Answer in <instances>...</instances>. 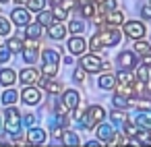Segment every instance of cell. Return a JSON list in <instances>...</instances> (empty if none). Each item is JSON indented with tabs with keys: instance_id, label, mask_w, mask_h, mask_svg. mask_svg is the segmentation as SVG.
Here are the masks:
<instances>
[{
	"instance_id": "9a60e30c",
	"label": "cell",
	"mask_w": 151,
	"mask_h": 147,
	"mask_svg": "<svg viewBox=\"0 0 151 147\" xmlns=\"http://www.w3.org/2000/svg\"><path fill=\"white\" fill-rule=\"evenodd\" d=\"M37 77H40V71L37 68H23L21 75H19V81L25 83V85H31V83L37 81Z\"/></svg>"
},
{
	"instance_id": "f35d334b",
	"label": "cell",
	"mask_w": 151,
	"mask_h": 147,
	"mask_svg": "<svg viewBox=\"0 0 151 147\" xmlns=\"http://www.w3.org/2000/svg\"><path fill=\"white\" fill-rule=\"evenodd\" d=\"M112 120L116 122V124H124L126 120H128V116H126V112H112Z\"/></svg>"
},
{
	"instance_id": "ffe728a7",
	"label": "cell",
	"mask_w": 151,
	"mask_h": 147,
	"mask_svg": "<svg viewBox=\"0 0 151 147\" xmlns=\"http://www.w3.org/2000/svg\"><path fill=\"white\" fill-rule=\"evenodd\" d=\"M141 128L145 130H151V110H143L141 114H137V120H134Z\"/></svg>"
},
{
	"instance_id": "6f0895ef",
	"label": "cell",
	"mask_w": 151,
	"mask_h": 147,
	"mask_svg": "<svg viewBox=\"0 0 151 147\" xmlns=\"http://www.w3.org/2000/svg\"><path fill=\"white\" fill-rule=\"evenodd\" d=\"M149 6H151V0H149Z\"/></svg>"
},
{
	"instance_id": "bcb514c9",
	"label": "cell",
	"mask_w": 151,
	"mask_h": 147,
	"mask_svg": "<svg viewBox=\"0 0 151 147\" xmlns=\"http://www.w3.org/2000/svg\"><path fill=\"white\" fill-rule=\"evenodd\" d=\"M85 112H87V108H85V106H77V112H75V118H77V120H81Z\"/></svg>"
},
{
	"instance_id": "d6a6232c",
	"label": "cell",
	"mask_w": 151,
	"mask_h": 147,
	"mask_svg": "<svg viewBox=\"0 0 151 147\" xmlns=\"http://www.w3.org/2000/svg\"><path fill=\"white\" fill-rule=\"evenodd\" d=\"M89 48H91L93 52H99V50H104V42H101L99 33H95V35L91 37V42H89Z\"/></svg>"
},
{
	"instance_id": "74e56055",
	"label": "cell",
	"mask_w": 151,
	"mask_h": 147,
	"mask_svg": "<svg viewBox=\"0 0 151 147\" xmlns=\"http://www.w3.org/2000/svg\"><path fill=\"white\" fill-rule=\"evenodd\" d=\"M11 33V21L0 17V35H9Z\"/></svg>"
},
{
	"instance_id": "4fadbf2b",
	"label": "cell",
	"mask_w": 151,
	"mask_h": 147,
	"mask_svg": "<svg viewBox=\"0 0 151 147\" xmlns=\"http://www.w3.org/2000/svg\"><path fill=\"white\" fill-rule=\"evenodd\" d=\"M27 143H31V145H42V143H46V130H44V128H31V130L27 133Z\"/></svg>"
},
{
	"instance_id": "91938a15",
	"label": "cell",
	"mask_w": 151,
	"mask_h": 147,
	"mask_svg": "<svg viewBox=\"0 0 151 147\" xmlns=\"http://www.w3.org/2000/svg\"><path fill=\"white\" fill-rule=\"evenodd\" d=\"M149 48H151V46H149Z\"/></svg>"
},
{
	"instance_id": "7a4b0ae2",
	"label": "cell",
	"mask_w": 151,
	"mask_h": 147,
	"mask_svg": "<svg viewBox=\"0 0 151 147\" xmlns=\"http://www.w3.org/2000/svg\"><path fill=\"white\" fill-rule=\"evenodd\" d=\"M58 64H60V56L56 50H44L42 52V73L48 77H54L58 73Z\"/></svg>"
},
{
	"instance_id": "6da1fadb",
	"label": "cell",
	"mask_w": 151,
	"mask_h": 147,
	"mask_svg": "<svg viewBox=\"0 0 151 147\" xmlns=\"http://www.w3.org/2000/svg\"><path fill=\"white\" fill-rule=\"evenodd\" d=\"M4 128L11 137H17L21 133V112L15 106H9L4 110Z\"/></svg>"
},
{
	"instance_id": "d590c367",
	"label": "cell",
	"mask_w": 151,
	"mask_h": 147,
	"mask_svg": "<svg viewBox=\"0 0 151 147\" xmlns=\"http://www.w3.org/2000/svg\"><path fill=\"white\" fill-rule=\"evenodd\" d=\"M112 104H114L116 108H120V110H124V108H128V99H126L124 95H118V93H116V95L112 97Z\"/></svg>"
},
{
	"instance_id": "4dcf8cb0",
	"label": "cell",
	"mask_w": 151,
	"mask_h": 147,
	"mask_svg": "<svg viewBox=\"0 0 151 147\" xmlns=\"http://www.w3.org/2000/svg\"><path fill=\"white\" fill-rule=\"evenodd\" d=\"M106 145H110V147H114V145H126V137H124V135H114V133H112V137L106 141Z\"/></svg>"
},
{
	"instance_id": "f907efd6",
	"label": "cell",
	"mask_w": 151,
	"mask_h": 147,
	"mask_svg": "<svg viewBox=\"0 0 151 147\" xmlns=\"http://www.w3.org/2000/svg\"><path fill=\"white\" fill-rule=\"evenodd\" d=\"M50 2H52V4H60V0H50Z\"/></svg>"
},
{
	"instance_id": "83f0119b",
	"label": "cell",
	"mask_w": 151,
	"mask_h": 147,
	"mask_svg": "<svg viewBox=\"0 0 151 147\" xmlns=\"http://www.w3.org/2000/svg\"><path fill=\"white\" fill-rule=\"evenodd\" d=\"M0 99H2V104H9V106H11V104H15V102L19 99V93H17L15 89H6Z\"/></svg>"
},
{
	"instance_id": "7bdbcfd3",
	"label": "cell",
	"mask_w": 151,
	"mask_h": 147,
	"mask_svg": "<svg viewBox=\"0 0 151 147\" xmlns=\"http://www.w3.org/2000/svg\"><path fill=\"white\" fill-rule=\"evenodd\" d=\"M85 75H87V73H85V71H83V68L79 66V68H77L75 73H73V79H75L77 83H81V81H85Z\"/></svg>"
},
{
	"instance_id": "ab89813d",
	"label": "cell",
	"mask_w": 151,
	"mask_h": 147,
	"mask_svg": "<svg viewBox=\"0 0 151 147\" xmlns=\"http://www.w3.org/2000/svg\"><path fill=\"white\" fill-rule=\"evenodd\" d=\"M118 9V0H101V11H114Z\"/></svg>"
},
{
	"instance_id": "8fae6325",
	"label": "cell",
	"mask_w": 151,
	"mask_h": 147,
	"mask_svg": "<svg viewBox=\"0 0 151 147\" xmlns=\"http://www.w3.org/2000/svg\"><path fill=\"white\" fill-rule=\"evenodd\" d=\"M62 104H64V106L73 112V110L81 104V97H79V93H77L75 89H66V91L62 93Z\"/></svg>"
},
{
	"instance_id": "e0dca14e",
	"label": "cell",
	"mask_w": 151,
	"mask_h": 147,
	"mask_svg": "<svg viewBox=\"0 0 151 147\" xmlns=\"http://www.w3.org/2000/svg\"><path fill=\"white\" fill-rule=\"evenodd\" d=\"M42 31H44V25H40V23H27L25 25V37H29V40L42 37Z\"/></svg>"
},
{
	"instance_id": "30bf717a",
	"label": "cell",
	"mask_w": 151,
	"mask_h": 147,
	"mask_svg": "<svg viewBox=\"0 0 151 147\" xmlns=\"http://www.w3.org/2000/svg\"><path fill=\"white\" fill-rule=\"evenodd\" d=\"M118 64H120L122 68H126V71L134 68V66H137V54H134V52H130V50L120 52V54H118Z\"/></svg>"
},
{
	"instance_id": "836d02e7",
	"label": "cell",
	"mask_w": 151,
	"mask_h": 147,
	"mask_svg": "<svg viewBox=\"0 0 151 147\" xmlns=\"http://www.w3.org/2000/svg\"><path fill=\"white\" fill-rule=\"evenodd\" d=\"M118 83H126V85H132V83H134V77H132V73H128L126 68H124L122 73H118Z\"/></svg>"
},
{
	"instance_id": "d6986e66",
	"label": "cell",
	"mask_w": 151,
	"mask_h": 147,
	"mask_svg": "<svg viewBox=\"0 0 151 147\" xmlns=\"http://www.w3.org/2000/svg\"><path fill=\"white\" fill-rule=\"evenodd\" d=\"M106 23H110V25H122V23H124L122 11H118V9L108 11V13H106Z\"/></svg>"
},
{
	"instance_id": "484cf974",
	"label": "cell",
	"mask_w": 151,
	"mask_h": 147,
	"mask_svg": "<svg viewBox=\"0 0 151 147\" xmlns=\"http://www.w3.org/2000/svg\"><path fill=\"white\" fill-rule=\"evenodd\" d=\"M37 23H40V25H44V27H48L50 23H54V15L42 9V11H40V15H37Z\"/></svg>"
},
{
	"instance_id": "e575fe53",
	"label": "cell",
	"mask_w": 151,
	"mask_h": 147,
	"mask_svg": "<svg viewBox=\"0 0 151 147\" xmlns=\"http://www.w3.org/2000/svg\"><path fill=\"white\" fill-rule=\"evenodd\" d=\"M54 9H52V15L58 19V21H66V9H62L60 4H52Z\"/></svg>"
},
{
	"instance_id": "ba28073f",
	"label": "cell",
	"mask_w": 151,
	"mask_h": 147,
	"mask_svg": "<svg viewBox=\"0 0 151 147\" xmlns=\"http://www.w3.org/2000/svg\"><path fill=\"white\" fill-rule=\"evenodd\" d=\"M21 99H23L25 104H29V106H37V104L42 102V91H40L37 87H25V89L21 91Z\"/></svg>"
},
{
	"instance_id": "8992f818",
	"label": "cell",
	"mask_w": 151,
	"mask_h": 147,
	"mask_svg": "<svg viewBox=\"0 0 151 147\" xmlns=\"http://www.w3.org/2000/svg\"><path fill=\"white\" fill-rule=\"evenodd\" d=\"M81 68L85 73H99L101 71V58L97 54H87L81 58Z\"/></svg>"
},
{
	"instance_id": "db71d44e",
	"label": "cell",
	"mask_w": 151,
	"mask_h": 147,
	"mask_svg": "<svg viewBox=\"0 0 151 147\" xmlns=\"http://www.w3.org/2000/svg\"><path fill=\"white\" fill-rule=\"evenodd\" d=\"M85 2H93V0H85Z\"/></svg>"
},
{
	"instance_id": "ee69618b",
	"label": "cell",
	"mask_w": 151,
	"mask_h": 147,
	"mask_svg": "<svg viewBox=\"0 0 151 147\" xmlns=\"http://www.w3.org/2000/svg\"><path fill=\"white\" fill-rule=\"evenodd\" d=\"M77 4H79L77 0H60V6H62V9H66V11H68V9H73V6H77Z\"/></svg>"
},
{
	"instance_id": "c3c4849f",
	"label": "cell",
	"mask_w": 151,
	"mask_h": 147,
	"mask_svg": "<svg viewBox=\"0 0 151 147\" xmlns=\"http://www.w3.org/2000/svg\"><path fill=\"white\" fill-rule=\"evenodd\" d=\"M52 137H54V139H60V137H62V128H58V126L52 128Z\"/></svg>"
},
{
	"instance_id": "8d00e7d4",
	"label": "cell",
	"mask_w": 151,
	"mask_h": 147,
	"mask_svg": "<svg viewBox=\"0 0 151 147\" xmlns=\"http://www.w3.org/2000/svg\"><path fill=\"white\" fill-rule=\"evenodd\" d=\"M118 95H124V97H128V95H132V85H126V83H118Z\"/></svg>"
},
{
	"instance_id": "cb8c5ba5",
	"label": "cell",
	"mask_w": 151,
	"mask_h": 147,
	"mask_svg": "<svg viewBox=\"0 0 151 147\" xmlns=\"http://www.w3.org/2000/svg\"><path fill=\"white\" fill-rule=\"evenodd\" d=\"M137 77H139V81H143V83L151 81V64L139 66V68H137Z\"/></svg>"
},
{
	"instance_id": "7dc6e473",
	"label": "cell",
	"mask_w": 151,
	"mask_h": 147,
	"mask_svg": "<svg viewBox=\"0 0 151 147\" xmlns=\"http://www.w3.org/2000/svg\"><path fill=\"white\" fill-rule=\"evenodd\" d=\"M23 122H25V124H27V126H33V122H35V116H33V114H27V116H25V120H23Z\"/></svg>"
},
{
	"instance_id": "816d5d0a",
	"label": "cell",
	"mask_w": 151,
	"mask_h": 147,
	"mask_svg": "<svg viewBox=\"0 0 151 147\" xmlns=\"http://www.w3.org/2000/svg\"><path fill=\"white\" fill-rule=\"evenodd\" d=\"M4 2H9V0H0V4H4Z\"/></svg>"
},
{
	"instance_id": "b9f144b4",
	"label": "cell",
	"mask_w": 151,
	"mask_h": 147,
	"mask_svg": "<svg viewBox=\"0 0 151 147\" xmlns=\"http://www.w3.org/2000/svg\"><path fill=\"white\" fill-rule=\"evenodd\" d=\"M9 60H11V50L6 46L4 48L0 46V62H9Z\"/></svg>"
},
{
	"instance_id": "9c48e42d",
	"label": "cell",
	"mask_w": 151,
	"mask_h": 147,
	"mask_svg": "<svg viewBox=\"0 0 151 147\" xmlns=\"http://www.w3.org/2000/svg\"><path fill=\"white\" fill-rule=\"evenodd\" d=\"M31 19H29V11L27 9H15L13 13H11V23H15V25H19V27H25L27 23H29Z\"/></svg>"
},
{
	"instance_id": "4316f807",
	"label": "cell",
	"mask_w": 151,
	"mask_h": 147,
	"mask_svg": "<svg viewBox=\"0 0 151 147\" xmlns=\"http://www.w3.org/2000/svg\"><path fill=\"white\" fill-rule=\"evenodd\" d=\"M6 48L11 50V54H21V48H23V42L19 37H11L6 42Z\"/></svg>"
},
{
	"instance_id": "60d3db41",
	"label": "cell",
	"mask_w": 151,
	"mask_h": 147,
	"mask_svg": "<svg viewBox=\"0 0 151 147\" xmlns=\"http://www.w3.org/2000/svg\"><path fill=\"white\" fill-rule=\"evenodd\" d=\"M68 29H70L73 33H79V31H83V29H85V23H83V21H70Z\"/></svg>"
},
{
	"instance_id": "5bb4252c",
	"label": "cell",
	"mask_w": 151,
	"mask_h": 147,
	"mask_svg": "<svg viewBox=\"0 0 151 147\" xmlns=\"http://www.w3.org/2000/svg\"><path fill=\"white\" fill-rule=\"evenodd\" d=\"M87 48V42L83 37H70L68 40V52L70 54H83Z\"/></svg>"
},
{
	"instance_id": "3957f363",
	"label": "cell",
	"mask_w": 151,
	"mask_h": 147,
	"mask_svg": "<svg viewBox=\"0 0 151 147\" xmlns=\"http://www.w3.org/2000/svg\"><path fill=\"white\" fill-rule=\"evenodd\" d=\"M99 37H101L104 46H108V48L116 46V44L122 40V37H120V29H118V25H110V23L99 25Z\"/></svg>"
},
{
	"instance_id": "5b68a950",
	"label": "cell",
	"mask_w": 151,
	"mask_h": 147,
	"mask_svg": "<svg viewBox=\"0 0 151 147\" xmlns=\"http://www.w3.org/2000/svg\"><path fill=\"white\" fill-rule=\"evenodd\" d=\"M37 50H40V44H37V40H25L23 42V48H21V52H23V58H25V62H35L37 60Z\"/></svg>"
},
{
	"instance_id": "9f6ffc18",
	"label": "cell",
	"mask_w": 151,
	"mask_h": 147,
	"mask_svg": "<svg viewBox=\"0 0 151 147\" xmlns=\"http://www.w3.org/2000/svg\"><path fill=\"white\" fill-rule=\"evenodd\" d=\"M2 143H4V141H2V139H0V145H2Z\"/></svg>"
},
{
	"instance_id": "f1b7e54d",
	"label": "cell",
	"mask_w": 151,
	"mask_h": 147,
	"mask_svg": "<svg viewBox=\"0 0 151 147\" xmlns=\"http://www.w3.org/2000/svg\"><path fill=\"white\" fill-rule=\"evenodd\" d=\"M66 145H79V137H77V133H73V130H62V137H60Z\"/></svg>"
},
{
	"instance_id": "f5cc1de1",
	"label": "cell",
	"mask_w": 151,
	"mask_h": 147,
	"mask_svg": "<svg viewBox=\"0 0 151 147\" xmlns=\"http://www.w3.org/2000/svg\"><path fill=\"white\" fill-rule=\"evenodd\" d=\"M149 91H151V81H149Z\"/></svg>"
},
{
	"instance_id": "7c38bea8",
	"label": "cell",
	"mask_w": 151,
	"mask_h": 147,
	"mask_svg": "<svg viewBox=\"0 0 151 147\" xmlns=\"http://www.w3.org/2000/svg\"><path fill=\"white\" fill-rule=\"evenodd\" d=\"M35 83H40V85H42V87H44L48 93H58V91H60V83L52 81V77H48V75H44V77L40 75Z\"/></svg>"
},
{
	"instance_id": "d4e9b609",
	"label": "cell",
	"mask_w": 151,
	"mask_h": 147,
	"mask_svg": "<svg viewBox=\"0 0 151 147\" xmlns=\"http://www.w3.org/2000/svg\"><path fill=\"white\" fill-rule=\"evenodd\" d=\"M97 85L101 87V89H114V85H116V79L112 77V75H104V77H99V81H97Z\"/></svg>"
},
{
	"instance_id": "f546056e",
	"label": "cell",
	"mask_w": 151,
	"mask_h": 147,
	"mask_svg": "<svg viewBox=\"0 0 151 147\" xmlns=\"http://www.w3.org/2000/svg\"><path fill=\"white\" fill-rule=\"evenodd\" d=\"M25 4H27V11L40 13V11L46 6V0H25Z\"/></svg>"
},
{
	"instance_id": "680465c9",
	"label": "cell",
	"mask_w": 151,
	"mask_h": 147,
	"mask_svg": "<svg viewBox=\"0 0 151 147\" xmlns=\"http://www.w3.org/2000/svg\"><path fill=\"white\" fill-rule=\"evenodd\" d=\"M0 124H2V122H0Z\"/></svg>"
},
{
	"instance_id": "f6af8a7d",
	"label": "cell",
	"mask_w": 151,
	"mask_h": 147,
	"mask_svg": "<svg viewBox=\"0 0 151 147\" xmlns=\"http://www.w3.org/2000/svg\"><path fill=\"white\" fill-rule=\"evenodd\" d=\"M141 17H143V19H151V6H149V4H145V6L141 9Z\"/></svg>"
},
{
	"instance_id": "52a82bcc",
	"label": "cell",
	"mask_w": 151,
	"mask_h": 147,
	"mask_svg": "<svg viewBox=\"0 0 151 147\" xmlns=\"http://www.w3.org/2000/svg\"><path fill=\"white\" fill-rule=\"evenodd\" d=\"M124 33L130 40H139V37L145 35V25L141 21H126L124 23Z\"/></svg>"
},
{
	"instance_id": "2e32d148",
	"label": "cell",
	"mask_w": 151,
	"mask_h": 147,
	"mask_svg": "<svg viewBox=\"0 0 151 147\" xmlns=\"http://www.w3.org/2000/svg\"><path fill=\"white\" fill-rule=\"evenodd\" d=\"M48 35H50L52 40H62V37L66 35V27H64L62 23H50V25H48Z\"/></svg>"
},
{
	"instance_id": "603a6c76",
	"label": "cell",
	"mask_w": 151,
	"mask_h": 147,
	"mask_svg": "<svg viewBox=\"0 0 151 147\" xmlns=\"http://www.w3.org/2000/svg\"><path fill=\"white\" fill-rule=\"evenodd\" d=\"M128 106H134L139 110H151V99H147V97H134V99H128Z\"/></svg>"
},
{
	"instance_id": "681fc988",
	"label": "cell",
	"mask_w": 151,
	"mask_h": 147,
	"mask_svg": "<svg viewBox=\"0 0 151 147\" xmlns=\"http://www.w3.org/2000/svg\"><path fill=\"white\" fill-rule=\"evenodd\" d=\"M15 2H17V4H25V0H15Z\"/></svg>"
},
{
	"instance_id": "7402d4cb",
	"label": "cell",
	"mask_w": 151,
	"mask_h": 147,
	"mask_svg": "<svg viewBox=\"0 0 151 147\" xmlns=\"http://www.w3.org/2000/svg\"><path fill=\"white\" fill-rule=\"evenodd\" d=\"M132 52H134L137 56H145L147 52H151V48H149L147 42H143V40L139 37V40H134V44H132Z\"/></svg>"
},
{
	"instance_id": "44dd1931",
	"label": "cell",
	"mask_w": 151,
	"mask_h": 147,
	"mask_svg": "<svg viewBox=\"0 0 151 147\" xmlns=\"http://www.w3.org/2000/svg\"><path fill=\"white\" fill-rule=\"evenodd\" d=\"M15 81H17V73H15L13 68H4V71H0V83H2L4 87H11Z\"/></svg>"
},
{
	"instance_id": "ac0fdd59",
	"label": "cell",
	"mask_w": 151,
	"mask_h": 147,
	"mask_svg": "<svg viewBox=\"0 0 151 147\" xmlns=\"http://www.w3.org/2000/svg\"><path fill=\"white\" fill-rule=\"evenodd\" d=\"M95 126H97V139H99L101 143H106V141L112 137V133H114V130H112V124H104V120L97 122Z\"/></svg>"
},
{
	"instance_id": "1f68e13d",
	"label": "cell",
	"mask_w": 151,
	"mask_h": 147,
	"mask_svg": "<svg viewBox=\"0 0 151 147\" xmlns=\"http://www.w3.org/2000/svg\"><path fill=\"white\" fill-rule=\"evenodd\" d=\"M93 13H95L93 2H83V6H81V15H83L85 19H91V17H93Z\"/></svg>"
},
{
	"instance_id": "277c9868",
	"label": "cell",
	"mask_w": 151,
	"mask_h": 147,
	"mask_svg": "<svg viewBox=\"0 0 151 147\" xmlns=\"http://www.w3.org/2000/svg\"><path fill=\"white\" fill-rule=\"evenodd\" d=\"M104 118H106V110H104L101 106H91V108H87V112L83 114L81 122H83V126L89 130V128H95V124L101 122Z\"/></svg>"
},
{
	"instance_id": "11a10c76",
	"label": "cell",
	"mask_w": 151,
	"mask_h": 147,
	"mask_svg": "<svg viewBox=\"0 0 151 147\" xmlns=\"http://www.w3.org/2000/svg\"><path fill=\"white\" fill-rule=\"evenodd\" d=\"M93 2H101V0H93Z\"/></svg>"
}]
</instances>
